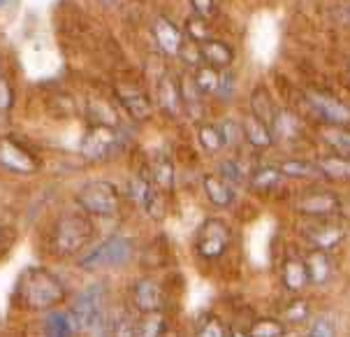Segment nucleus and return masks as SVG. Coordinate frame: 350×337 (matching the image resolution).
I'll use <instances>...</instances> for the list:
<instances>
[{
	"label": "nucleus",
	"mask_w": 350,
	"mask_h": 337,
	"mask_svg": "<svg viewBox=\"0 0 350 337\" xmlns=\"http://www.w3.org/2000/svg\"><path fill=\"white\" fill-rule=\"evenodd\" d=\"M251 112L255 116H260L265 123H271V119H274V114H276V108H274V103H271V98H269V93H267V88L265 86H258L253 91V96H251Z\"/></svg>",
	"instance_id": "cd10ccee"
},
{
	"label": "nucleus",
	"mask_w": 350,
	"mask_h": 337,
	"mask_svg": "<svg viewBox=\"0 0 350 337\" xmlns=\"http://www.w3.org/2000/svg\"><path fill=\"white\" fill-rule=\"evenodd\" d=\"M269 128L278 135V140H295L301 133V123L293 112L288 110H276L274 119H271ZM271 133V135H274Z\"/></svg>",
	"instance_id": "412c9836"
},
{
	"label": "nucleus",
	"mask_w": 350,
	"mask_h": 337,
	"mask_svg": "<svg viewBox=\"0 0 350 337\" xmlns=\"http://www.w3.org/2000/svg\"><path fill=\"white\" fill-rule=\"evenodd\" d=\"M116 98L123 105V110L133 116L135 121H144L151 116V100L137 86H116Z\"/></svg>",
	"instance_id": "f8f14e48"
},
{
	"label": "nucleus",
	"mask_w": 350,
	"mask_h": 337,
	"mask_svg": "<svg viewBox=\"0 0 350 337\" xmlns=\"http://www.w3.org/2000/svg\"><path fill=\"white\" fill-rule=\"evenodd\" d=\"M16 298L21 307L31 312H46L68 298L63 282L46 268H28L21 272L16 284Z\"/></svg>",
	"instance_id": "f257e3e1"
},
{
	"label": "nucleus",
	"mask_w": 350,
	"mask_h": 337,
	"mask_svg": "<svg viewBox=\"0 0 350 337\" xmlns=\"http://www.w3.org/2000/svg\"><path fill=\"white\" fill-rule=\"evenodd\" d=\"M304 235L316 249L332 251L341 245L343 238H346V228L336 221H320V223H313Z\"/></svg>",
	"instance_id": "9d476101"
},
{
	"label": "nucleus",
	"mask_w": 350,
	"mask_h": 337,
	"mask_svg": "<svg viewBox=\"0 0 350 337\" xmlns=\"http://www.w3.org/2000/svg\"><path fill=\"white\" fill-rule=\"evenodd\" d=\"M103 3H116V0H103Z\"/></svg>",
	"instance_id": "79ce46f5"
},
{
	"label": "nucleus",
	"mask_w": 350,
	"mask_h": 337,
	"mask_svg": "<svg viewBox=\"0 0 350 337\" xmlns=\"http://www.w3.org/2000/svg\"><path fill=\"white\" fill-rule=\"evenodd\" d=\"M151 33H153V38H156L158 49L163 51L165 56H179L181 45H183V33L170 19L156 16L151 26Z\"/></svg>",
	"instance_id": "9b49d317"
},
{
	"label": "nucleus",
	"mask_w": 350,
	"mask_h": 337,
	"mask_svg": "<svg viewBox=\"0 0 350 337\" xmlns=\"http://www.w3.org/2000/svg\"><path fill=\"white\" fill-rule=\"evenodd\" d=\"M248 335L253 337H281L286 335V326L278 319H260L248 328Z\"/></svg>",
	"instance_id": "2f4dec72"
},
{
	"label": "nucleus",
	"mask_w": 350,
	"mask_h": 337,
	"mask_svg": "<svg viewBox=\"0 0 350 337\" xmlns=\"http://www.w3.org/2000/svg\"><path fill=\"white\" fill-rule=\"evenodd\" d=\"M232 233L223 219H206L198 233V253L204 261H218L230 249Z\"/></svg>",
	"instance_id": "0eeeda50"
},
{
	"label": "nucleus",
	"mask_w": 350,
	"mask_h": 337,
	"mask_svg": "<svg viewBox=\"0 0 350 337\" xmlns=\"http://www.w3.org/2000/svg\"><path fill=\"white\" fill-rule=\"evenodd\" d=\"M204 193L216 207H230L234 203V188L230 182H225L221 175H206L204 177Z\"/></svg>",
	"instance_id": "6ab92c4d"
},
{
	"label": "nucleus",
	"mask_w": 350,
	"mask_h": 337,
	"mask_svg": "<svg viewBox=\"0 0 350 337\" xmlns=\"http://www.w3.org/2000/svg\"><path fill=\"white\" fill-rule=\"evenodd\" d=\"M306 275H308V284H316V286H323L332 279L334 275V263L327 256V251L316 249L311 256L306 258Z\"/></svg>",
	"instance_id": "f3484780"
},
{
	"label": "nucleus",
	"mask_w": 350,
	"mask_h": 337,
	"mask_svg": "<svg viewBox=\"0 0 350 337\" xmlns=\"http://www.w3.org/2000/svg\"><path fill=\"white\" fill-rule=\"evenodd\" d=\"M306 100L320 119L332 123V126H348L350 123V108H346L341 100L332 98L327 93H316V91L306 93Z\"/></svg>",
	"instance_id": "1a4fd4ad"
},
{
	"label": "nucleus",
	"mask_w": 350,
	"mask_h": 337,
	"mask_svg": "<svg viewBox=\"0 0 350 337\" xmlns=\"http://www.w3.org/2000/svg\"><path fill=\"white\" fill-rule=\"evenodd\" d=\"M281 179H283L281 168H276V165H265V168H258L248 177V186L258 193H267V191H271V188H276Z\"/></svg>",
	"instance_id": "4be33fe9"
},
{
	"label": "nucleus",
	"mask_w": 350,
	"mask_h": 337,
	"mask_svg": "<svg viewBox=\"0 0 350 337\" xmlns=\"http://www.w3.org/2000/svg\"><path fill=\"white\" fill-rule=\"evenodd\" d=\"M281 279H283V286L290 288V291H301L308 284L306 265L297 261V258H286L281 265Z\"/></svg>",
	"instance_id": "aec40b11"
},
{
	"label": "nucleus",
	"mask_w": 350,
	"mask_h": 337,
	"mask_svg": "<svg viewBox=\"0 0 350 337\" xmlns=\"http://www.w3.org/2000/svg\"><path fill=\"white\" fill-rule=\"evenodd\" d=\"M283 316H286V321H290V323H301V321H306V316H308V305L304 303V300H295V303H290V305L286 307Z\"/></svg>",
	"instance_id": "4c0bfd02"
},
{
	"label": "nucleus",
	"mask_w": 350,
	"mask_h": 337,
	"mask_svg": "<svg viewBox=\"0 0 350 337\" xmlns=\"http://www.w3.org/2000/svg\"><path fill=\"white\" fill-rule=\"evenodd\" d=\"M107 291L103 284H91L84 288L72 303V321L75 328L81 333H96V335H109V316L105 310Z\"/></svg>",
	"instance_id": "f03ea898"
},
{
	"label": "nucleus",
	"mask_w": 350,
	"mask_h": 337,
	"mask_svg": "<svg viewBox=\"0 0 350 337\" xmlns=\"http://www.w3.org/2000/svg\"><path fill=\"white\" fill-rule=\"evenodd\" d=\"M198 138H200L202 149L206 153H216L223 149L221 131H218V126H213V123H202L200 131H198Z\"/></svg>",
	"instance_id": "c85d7f7f"
},
{
	"label": "nucleus",
	"mask_w": 350,
	"mask_h": 337,
	"mask_svg": "<svg viewBox=\"0 0 350 337\" xmlns=\"http://www.w3.org/2000/svg\"><path fill=\"white\" fill-rule=\"evenodd\" d=\"M93 235H96V228L86 214L65 212L53 226V249L61 256H75L91 245Z\"/></svg>",
	"instance_id": "7ed1b4c3"
},
{
	"label": "nucleus",
	"mask_w": 350,
	"mask_h": 337,
	"mask_svg": "<svg viewBox=\"0 0 350 337\" xmlns=\"http://www.w3.org/2000/svg\"><path fill=\"white\" fill-rule=\"evenodd\" d=\"M308 335H313V337H332V335H336L334 319L327 316V314L316 316V321H313L311 328H308Z\"/></svg>",
	"instance_id": "c9c22d12"
},
{
	"label": "nucleus",
	"mask_w": 350,
	"mask_h": 337,
	"mask_svg": "<svg viewBox=\"0 0 350 337\" xmlns=\"http://www.w3.org/2000/svg\"><path fill=\"white\" fill-rule=\"evenodd\" d=\"M200 56L206 66L221 68V70L228 68L230 63L234 61V51L216 38H209V40H204V42H200Z\"/></svg>",
	"instance_id": "dca6fc26"
},
{
	"label": "nucleus",
	"mask_w": 350,
	"mask_h": 337,
	"mask_svg": "<svg viewBox=\"0 0 350 337\" xmlns=\"http://www.w3.org/2000/svg\"><path fill=\"white\" fill-rule=\"evenodd\" d=\"M77 205L91 216H111L121 207V193L111 182H88L77 191Z\"/></svg>",
	"instance_id": "39448f33"
},
{
	"label": "nucleus",
	"mask_w": 350,
	"mask_h": 337,
	"mask_svg": "<svg viewBox=\"0 0 350 337\" xmlns=\"http://www.w3.org/2000/svg\"><path fill=\"white\" fill-rule=\"evenodd\" d=\"M198 335H206V337H225V335H230V328L225 326V323H223L218 316L204 314V316L200 319V323H198Z\"/></svg>",
	"instance_id": "473e14b6"
},
{
	"label": "nucleus",
	"mask_w": 350,
	"mask_h": 337,
	"mask_svg": "<svg viewBox=\"0 0 350 337\" xmlns=\"http://www.w3.org/2000/svg\"><path fill=\"white\" fill-rule=\"evenodd\" d=\"M278 168H281L283 177H297V179H308V177L320 175L318 165L308 161H283Z\"/></svg>",
	"instance_id": "c756f323"
},
{
	"label": "nucleus",
	"mask_w": 350,
	"mask_h": 337,
	"mask_svg": "<svg viewBox=\"0 0 350 337\" xmlns=\"http://www.w3.org/2000/svg\"><path fill=\"white\" fill-rule=\"evenodd\" d=\"M130 258H133V240L114 235V238L105 240L96 249H91L79 261V268L84 272H100V270H116L123 268Z\"/></svg>",
	"instance_id": "20e7f679"
},
{
	"label": "nucleus",
	"mask_w": 350,
	"mask_h": 337,
	"mask_svg": "<svg viewBox=\"0 0 350 337\" xmlns=\"http://www.w3.org/2000/svg\"><path fill=\"white\" fill-rule=\"evenodd\" d=\"M75 321L70 314L65 312H51L49 316L44 319V333L53 335V337H68L75 333Z\"/></svg>",
	"instance_id": "bb28decb"
},
{
	"label": "nucleus",
	"mask_w": 350,
	"mask_h": 337,
	"mask_svg": "<svg viewBox=\"0 0 350 337\" xmlns=\"http://www.w3.org/2000/svg\"><path fill=\"white\" fill-rule=\"evenodd\" d=\"M316 165L327 179H350V156H325Z\"/></svg>",
	"instance_id": "5701e85b"
},
{
	"label": "nucleus",
	"mask_w": 350,
	"mask_h": 337,
	"mask_svg": "<svg viewBox=\"0 0 350 337\" xmlns=\"http://www.w3.org/2000/svg\"><path fill=\"white\" fill-rule=\"evenodd\" d=\"M336 205H339V200L332 196V193L318 191V193H308V196L299 198L297 212L311 214V216H329V214H334Z\"/></svg>",
	"instance_id": "2eb2a0df"
},
{
	"label": "nucleus",
	"mask_w": 350,
	"mask_h": 337,
	"mask_svg": "<svg viewBox=\"0 0 350 337\" xmlns=\"http://www.w3.org/2000/svg\"><path fill=\"white\" fill-rule=\"evenodd\" d=\"M221 177L225 182H230V184H239V182L246 179L244 165H241L239 161H223L221 163Z\"/></svg>",
	"instance_id": "e433bc0d"
},
{
	"label": "nucleus",
	"mask_w": 350,
	"mask_h": 337,
	"mask_svg": "<svg viewBox=\"0 0 350 337\" xmlns=\"http://www.w3.org/2000/svg\"><path fill=\"white\" fill-rule=\"evenodd\" d=\"M170 328L167 319H165L163 310H153V312H142V316L137 319V333L135 335H163Z\"/></svg>",
	"instance_id": "b1692460"
},
{
	"label": "nucleus",
	"mask_w": 350,
	"mask_h": 337,
	"mask_svg": "<svg viewBox=\"0 0 350 337\" xmlns=\"http://www.w3.org/2000/svg\"><path fill=\"white\" fill-rule=\"evenodd\" d=\"M133 305L139 312H153V310H163V288L156 279L144 277L137 279L133 286Z\"/></svg>",
	"instance_id": "ddd939ff"
},
{
	"label": "nucleus",
	"mask_w": 350,
	"mask_h": 337,
	"mask_svg": "<svg viewBox=\"0 0 350 337\" xmlns=\"http://www.w3.org/2000/svg\"><path fill=\"white\" fill-rule=\"evenodd\" d=\"M151 182L160 191H172L174 188V163L167 156H160L151 168Z\"/></svg>",
	"instance_id": "393cba45"
},
{
	"label": "nucleus",
	"mask_w": 350,
	"mask_h": 337,
	"mask_svg": "<svg viewBox=\"0 0 350 337\" xmlns=\"http://www.w3.org/2000/svg\"><path fill=\"white\" fill-rule=\"evenodd\" d=\"M121 147V133L111 123H93L81 140V156L86 161H103L109 158Z\"/></svg>",
	"instance_id": "423d86ee"
},
{
	"label": "nucleus",
	"mask_w": 350,
	"mask_h": 337,
	"mask_svg": "<svg viewBox=\"0 0 350 337\" xmlns=\"http://www.w3.org/2000/svg\"><path fill=\"white\" fill-rule=\"evenodd\" d=\"M241 131H244V140L255 149H269L274 145V135H271L269 123H265L260 116H255L253 112L241 119Z\"/></svg>",
	"instance_id": "4468645a"
},
{
	"label": "nucleus",
	"mask_w": 350,
	"mask_h": 337,
	"mask_svg": "<svg viewBox=\"0 0 350 337\" xmlns=\"http://www.w3.org/2000/svg\"><path fill=\"white\" fill-rule=\"evenodd\" d=\"M12 3H14V0H0V8H8Z\"/></svg>",
	"instance_id": "a19ab883"
},
{
	"label": "nucleus",
	"mask_w": 350,
	"mask_h": 337,
	"mask_svg": "<svg viewBox=\"0 0 350 337\" xmlns=\"http://www.w3.org/2000/svg\"><path fill=\"white\" fill-rule=\"evenodd\" d=\"M221 68H213V66H202L198 68V73H195L193 82L195 86L200 88L202 96H216L218 91V84H221Z\"/></svg>",
	"instance_id": "a878e982"
},
{
	"label": "nucleus",
	"mask_w": 350,
	"mask_h": 337,
	"mask_svg": "<svg viewBox=\"0 0 350 337\" xmlns=\"http://www.w3.org/2000/svg\"><path fill=\"white\" fill-rule=\"evenodd\" d=\"M325 142H329L334 149H339L343 156H350V131H339V128H329L323 131Z\"/></svg>",
	"instance_id": "f704fd0d"
},
{
	"label": "nucleus",
	"mask_w": 350,
	"mask_h": 337,
	"mask_svg": "<svg viewBox=\"0 0 350 337\" xmlns=\"http://www.w3.org/2000/svg\"><path fill=\"white\" fill-rule=\"evenodd\" d=\"M195 14L202 16V19H209L213 16V12H216V0H191Z\"/></svg>",
	"instance_id": "ea45409f"
},
{
	"label": "nucleus",
	"mask_w": 350,
	"mask_h": 337,
	"mask_svg": "<svg viewBox=\"0 0 350 337\" xmlns=\"http://www.w3.org/2000/svg\"><path fill=\"white\" fill-rule=\"evenodd\" d=\"M218 131H221V138H223V147L228 149H234L241 140H244V131H241V121H234V119H223L218 123Z\"/></svg>",
	"instance_id": "7c9ffc66"
},
{
	"label": "nucleus",
	"mask_w": 350,
	"mask_h": 337,
	"mask_svg": "<svg viewBox=\"0 0 350 337\" xmlns=\"http://www.w3.org/2000/svg\"><path fill=\"white\" fill-rule=\"evenodd\" d=\"M158 103L160 110L170 116H179L183 110V100H181V88L176 84V79L172 77H163L158 84Z\"/></svg>",
	"instance_id": "a211bd4d"
},
{
	"label": "nucleus",
	"mask_w": 350,
	"mask_h": 337,
	"mask_svg": "<svg viewBox=\"0 0 350 337\" xmlns=\"http://www.w3.org/2000/svg\"><path fill=\"white\" fill-rule=\"evenodd\" d=\"M186 38L193 40V42H204V40L211 38V31L209 26H206V19H202V16L195 14L193 19L186 21Z\"/></svg>",
	"instance_id": "72a5a7b5"
},
{
	"label": "nucleus",
	"mask_w": 350,
	"mask_h": 337,
	"mask_svg": "<svg viewBox=\"0 0 350 337\" xmlns=\"http://www.w3.org/2000/svg\"><path fill=\"white\" fill-rule=\"evenodd\" d=\"M232 93H234V77L230 75V73H225V68H223V73H221V84H218L216 96L221 98V100H230V98H232Z\"/></svg>",
	"instance_id": "58836bf2"
},
{
	"label": "nucleus",
	"mask_w": 350,
	"mask_h": 337,
	"mask_svg": "<svg viewBox=\"0 0 350 337\" xmlns=\"http://www.w3.org/2000/svg\"><path fill=\"white\" fill-rule=\"evenodd\" d=\"M0 168L12 175H33L40 170V161L14 138L3 135L0 138Z\"/></svg>",
	"instance_id": "6e6552de"
}]
</instances>
